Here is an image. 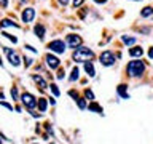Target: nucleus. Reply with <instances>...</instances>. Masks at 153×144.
Segmentation results:
<instances>
[{
  "label": "nucleus",
  "instance_id": "obj_1",
  "mask_svg": "<svg viewBox=\"0 0 153 144\" xmlns=\"http://www.w3.org/2000/svg\"><path fill=\"white\" fill-rule=\"evenodd\" d=\"M126 72H128L129 77H140L143 72H145V62L140 61V59L131 61L126 67Z\"/></svg>",
  "mask_w": 153,
  "mask_h": 144
},
{
  "label": "nucleus",
  "instance_id": "obj_2",
  "mask_svg": "<svg viewBox=\"0 0 153 144\" xmlns=\"http://www.w3.org/2000/svg\"><path fill=\"white\" fill-rule=\"evenodd\" d=\"M93 58H94V53L86 46H78L74 51V59L76 62H86V61L93 59Z\"/></svg>",
  "mask_w": 153,
  "mask_h": 144
},
{
  "label": "nucleus",
  "instance_id": "obj_3",
  "mask_svg": "<svg viewBox=\"0 0 153 144\" xmlns=\"http://www.w3.org/2000/svg\"><path fill=\"white\" fill-rule=\"evenodd\" d=\"M99 62L102 66H105V67L113 66L115 64V55H113V51H110V50L102 51V53H100V56H99Z\"/></svg>",
  "mask_w": 153,
  "mask_h": 144
},
{
  "label": "nucleus",
  "instance_id": "obj_4",
  "mask_svg": "<svg viewBox=\"0 0 153 144\" xmlns=\"http://www.w3.org/2000/svg\"><path fill=\"white\" fill-rule=\"evenodd\" d=\"M65 46H67V43L64 40H59V38H56V40L48 43V50L54 51V53H57V55H62V53L65 51Z\"/></svg>",
  "mask_w": 153,
  "mask_h": 144
},
{
  "label": "nucleus",
  "instance_id": "obj_5",
  "mask_svg": "<svg viewBox=\"0 0 153 144\" xmlns=\"http://www.w3.org/2000/svg\"><path fill=\"white\" fill-rule=\"evenodd\" d=\"M21 101H22V104L26 106L27 109H33L37 106V99L33 98L30 93H22L21 94Z\"/></svg>",
  "mask_w": 153,
  "mask_h": 144
},
{
  "label": "nucleus",
  "instance_id": "obj_6",
  "mask_svg": "<svg viewBox=\"0 0 153 144\" xmlns=\"http://www.w3.org/2000/svg\"><path fill=\"white\" fill-rule=\"evenodd\" d=\"M65 43L70 48H78L81 45V37L76 35V34H69V35L65 37Z\"/></svg>",
  "mask_w": 153,
  "mask_h": 144
},
{
  "label": "nucleus",
  "instance_id": "obj_7",
  "mask_svg": "<svg viewBox=\"0 0 153 144\" xmlns=\"http://www.w3.org/2000/svg\"><path fill=\"white\" fill-rule=\"evenodd\" d=\"M3 50H5V53H7V56H8V59H10V64L11 66H19V62H21V58H19L16 53H14L11 48H8V46H3Z\"/></svg>",
  "mask_w": 153,
  "mask_h": 144
},
{
  "label": "nucleus",
  "instance_id": "obj_8",
  "mask_svg": "<svg viewBox=\"0 0 153 144\" xmlns=\"http://www.w3.org/2000/svg\"><path fill=\"white\" fill-rule=\"evenodd\" d=\"M21 18H22V22H32L33 21V18H35V10L33 8H26V10H22V14H21Z\"/></svg>",
  "mask_w": 153,
  "mask_h": 144
},
{
  "label": "nucleus",
  "instance_id": "obj_9",
  "mask_svg": "<svg viewBox=\"0 0 153 144\" xmlns=\"http://www.w3.org/2000/svg\"><path fill=\"white\" fill-rule=\"evenodd\" d=\"M46 64H48V67H50V69H57V67L61 66V61H59V58H56V56H53V55H46Z\"/></svg>",
  "mask_w": 153,
  "mask_h": 144
},
{
  "label": "nucleus",
  "instance_id": "obj_10",
  "mask_svg": "<svg viewBox=\"0 0 153 144\" xmlns=\"http://www.w3.org/2000/svg\"><path fill=\"white\" fill-rule=\"evenodd\" d=\"M32 79H33V82H35V83L40 86L42 90H45V88H48V83L45 82V79H43V77H40V75H32Z\"/></svg>",
  "mask_w": 153,
  "mask_h": 144
},
{
  "label": "nucleus",
  "instance_id": "obj_11",
  "mask_svg": "<svg viewBox=\"0 0 153 144\" xmlns=\"http://www.w3.org/2000/svg\"><path fill=\"white\" fill-rule=\"evenodd\" d=\"M33 32H35V35L42 40V38L45 37V26H43V24H37V26L33 27Z\"/></svg>",
  "mask_w": 153,
  "mask_h": 144
},
{
  "label": "nucleus",
  "instance_id": "obj_12",
  "mask_svg": "<svg viewBox=\"0 0 153 144\" xmlns=\"http://www.w3.org/2000/svg\"><path fill=\"white\" fill-rule=\"evenodd\" d=\"M88 109L91 110V112H96V114H102V112H104L102 107H100V106L96 103V101H91L89 106H88Z\"/></svg>",
  "mask_w": 153,
  "mask_h": 144
},
{
  "label": "nucleus",
  "instance_id": "obj_13",
  "mask_svg": "<svg viewBox=\"0 0 153 144\" xmlns=\"http://www.w3.org/2000/svg\"><path fill=\"white\" fill-rule=\"evenodd\" d=\"M117 91H118V94L121 96L123 99H129V93H128V90H126V85H118V88H117Z\"/></svg>",
  "mask_w": 153,
  "mask_h": 144
},
{
  "label": "nucleus",
  "instance_id": "obj_14",
  "mask_svg": "<svg viewBox=\"0 0 153 144\" xmlns=\"http://www.w3.org/2000/svg\"><path fill=\"white\" fill-rule=\"evenodd\" d=\"M85 70H86V74H88V77H94L96 75V70H94V66H93V62H88L86 61L85 62Z\"/></svg>",
  "mask_w": 153,
  "mask_h": 144
},
{
  "label": "nucleus",
  "instance_id": "obj_15",
  "mask_svg": "<svg viewBox=\"0 0 153 144\" xmlns=\"http://www.w3.org/2000/svg\"><path fill=\"white\" fill-rule=\"evenodd\" d=\"M129 55H131L132 58H140L143 55V50L140 46H132L131 50H129Z\"/></svg>",
  "mask_w": 153,
  "mask_h": 144
},
{
  "label": "nucleus",
  "instance_id": "obj_16",
  "mask_svg": "<svg viewBox=\"0 0 153 144\" xmlns=\"http://www.w3.org/2000/svg\"><path fill=\"white\" fill-rule=\"evenodd\" d=\"M140 16L142 18H148V16H153V7H145L140 11Z\"/></svg>",
  "mask_w": 153,
  "mask_h": 144
},
{
  "label": "nucleus",
  "instance_id": "obj_17",
  "mask_svg": "<svg viewBox=\"0 0 153 144\" xmlns=\"http://www.w3.org/2000/svg\"><path fill=\"white\" fill-rule=\"evenodd\" d=\"M11 26H13V27H19L16 22L11 21V19H3V21L0 22V27H11Z\"/></svg>",
  "mask_w": 153,
  "mask_h": 144
},
{
  "label": "nucleus",
  "instance_id": "obj_18",
  "mask_svg": "<svg viewBox=\"0 0 153 144\" xmlns=\"http://www.w3.org/2000/svg\"><path fill=\"white\" fill-rule=\"evenodd\" d=\"M78 77H80V69H78V67H74V69H72V75L69 77V80L75 82V80H78Z\"/></svg>",
  "mask_w": 153,
  "mask_h": 144
},
{
  "label": "nucleus",
  "instance_id": "obj_19",
  "mask_svg": "<svg viewBox=\"0 0 153 144\" xmlns=\"http://www.w3.org/2000/svg\"><path fill=\"white\" fill-rule=\"evenodd\" d=\"M37 106H38V109H40L42 112H45V110H46V107H48V103H46V99L40 98V99L37 101Z\"/></svg>",
  "mask_w": 153,
  "mask_h": 144
},
{
  "label": "nucleus",
  "instance_id": "obj_20",
  "mask_svg": "<svg viewBox=\"0 0 153 144\" xmlns=\"http://www.w3.org/2000/svg\"><path fill=\"white\" fill-rule=\"evenodd\" d=\"M121 40H123V43L124 45H134V43H136V38L134 37H121Z\"/></svg>",
  "mask_w": 153,
  "mask_h": 144
},
{
  "label": "nucleus",
  "instance_id": "obj_21",
  "mask_svg": "<svg viewBox=\"0 0 153 144\" xmlns=\"http://www.w3.org/2000/svg\"><path fill=\"white\" fill-rule=\"evenodd\" d=\"M75 103L78 104V107H80L81 110L88 107V106H86V101H85V98H76V99H75Z\"/></svg>",
  "mask_w": 153,
  "mask_h": 144
},
{
  "label": "nucleus",
  "instance_id": "obj_22",
  "mask_svg": "<svg viewBox=\"0 0 153 144\" xmlns=\"http://www.w3.org/2000/svg\"><path fill=\"white\" fill-rule=\"evenodd\" d=\"M85 96H86V99H89V101H94V93H93L91 90H88V88L85 90Z\"/></svg>",
  "mask_w": 153,
  "mask_h": 144
},
{
  "label": "nucleus",
  "instance_id": "obj_23",
  "mask_svg": "<svg viewBox=\"0 0 153 144\" xmlns=\"http://www.w3.org/2000/svg\"><path fill=\"white\" fill-rule=\"evenodd\" d=\"M10 93H11V98H13V101H16V99L19 98V96H18V88H16V86H13Z\"/></svg>",
  "mask_w": 153,
  "mask_h": 144
},
{
  "label": "nucleus",
  "instance_id": "obj_24",
  "mask_svg": "<svg viewBox=\"0 0 153 144\" xmlns=\"http://www.w3.org/2000/svg\"><path fill=\"white\" fill-rule=\"evenodd\" d=\"M50 88H51V91H53V94H54V96H59V88H57V85L51 83V85H50Z\"/></svg>",
  "mask_w": 153,
  "mask_h": 144
},
{
  "label": "nucleus",
  "instance_id": "obj_25",
  "mask_svg": "<svg viewBox=\"0 0 153 144\" xmlns=\"http://www.w3.org/2000/svg\"><path fill=\"white\" fill-rule=\"evenodd\" d=\"M3 35L8 38V40H11L13 43H18V38L16 37H13V35H10V34H7V32H3Z\"/></svg>",
  "mask_w": 153,
  "mask_h": 144
},
{
  "label": "nucleus",
  "instance_id": "obj_26",
  "mask_svg": "<svg viewBox=\"0 0 153 144\" xmlns=\"http://www.w3.org/2000/svg\"><path fill=\"white\" fill-rule=\"evenodd\" d=\"M22 61H24V66H26V67H29V66L32 64V59H30V58H27V56H24Z\"/></svg>",
  "mask_w": 153,
  "mask_h": 144
},
{
  "label": "nucleus",
  "instance_id": "obj_27",
  "mask_svg": "<svg viewBox=\"0 0 153 144\" xmlns=\"http://www.w3.org/2000/svg\"><path fill=\"white\" fill-rule=\"evenodd\" d=\"M0 104H2L3 107H7L8 110H13V106H11V104H8V103H5V101H2V103H0Z\"/></svg>",
  "mask_w": 153,
  "mask_h": 144
},
{
  "label": "nucleus",
  "instance_id": "obj_28",
  "mask_svg": "<svg viewBox=\"0 0 153 144\" xmlns=\"http://www.w3.org/2000/svg\"><path fill=\"white\" fill-rule=\"evenodd\" d=\"M83 2H85V0H74V8H78Z\"/></svg>",
  "mask_w": 153,
  "mask_h": 144
},
{
  "label": "nucleus",
  "instance_id": "obj_29",
  "mask_svg": "<svg viewBox=\"0 0 153 144\" xmlns=\"http://www.w3.org/2000/svg\"><path fill=\"white\" fill-rule=\"evenodd\" d=\"M57 79H59V80H62V79H64V70H59V72H57Z\"/></svg>",
  "mask_w": 153,
  "mask_h": 144
},
{
  "label": "nucleus",
  "instance_id": "obj_30",
  "mask_svg": "<svg viewBox=\"0 0 153 144\" xmlns=\"http://www.w3.org/2000/svg\"><path fill=\"white\" fill-rule=\"evenodd\" d=\"M24 48H27V50H30L32 53H37V50H35V48H33L32 45H26V46H24Z\"/></svg>",
  "mask_w": 153,
  "mask_h": 144
},
{
  "label": "nucleus",
  "instance_id": "obj_31",
  "mask_svg": "<svg viewBox=\"0 0 153 144\" xmlns=\"http://www.w3.org/2000/svg\"><path fill=\"white\" fill-rule=\"evenodd\" d=\"M0 5H2L3 8H7V5H8V0H0Z\"/></svg>",
  "mask_w": 153,
  "mask_h": 144
},
{
  "label": "nucleus",
  "instance_id": "obj_32",
  "mask_svg": "<svg viewBox=\"0 0 153 144\" xmlns=\"http://www.w3.org/2000/svg\"><path fill=\"white\" fill-rule=\"evenodd\" d=\"M59 3H61V5H64V7H65V5L69 3V0H59Z\"/></svg>",
  "mask_w": 153,
  "mask_h": 144
},
{
  "label": "nucleus",
  "instance_id": "obj_33",
  "mask_svg": "<svg viewBox=\"0 0 153 144\" xmlns=\"http://www.w3.org/2000/svg\"><path fill=\"white\" fill-rule=\"evenodd\" d=\"M148 58H153V46L150 48V51H148Z\"/></svg>",
  "mask_w": 153,
  "mask_h": 144
},
{
  "label": "nucleus",
  "instance_id": "obj_34",
  "mask_svg": "<svg viewBox=\"0 0 153 144\" xmlns=\"http://www.w3.org/2000/svg\"><path fill=\"white\" fill-rule=\"evenodd\" d=\"M94 2H96V3H105L107 0H94Z\"/></svg>",
  "mask_w": 153,
  "mask_h": 144
},
{
  "label": "nucleus",
  "instance_id": "obj_35",
  "mask_svg": "<svg viewBox=\"0 0 153 144\" xmlns=\"http://www.w3.org/2000/svg\"><path fill=\"white\" fill-rule=\"evenodd\" d=\"M0 99H3V93H2V91H0Z\"/></svg>",
  "mask_w": 153,
  "mask_h": 144
},
{
  "label": "nucleus",
  "instance_id": "obj_36",
  "mask_svg": "<svg viewBox=\"0 0 153 144\" xmlns=\"http://www.w3.org/2000/svg\"><path fill=\"white\" fill-rule=\"evenodd\" d=\"M3 64V62H2V58H0V66H2Z\"/></svg>",
  "mask_w": 153,
  "mask_h": 144
},
{
  "label": "nucleus",
  "instance_id": "obj_37",
  "mask_svg": "<svg viewBox=\"0 0 153 144\" xmlns=\"http://www.w3.org/2000/svg\"><path fill=\"white\" fill-rule=\"evenodd\" d=\"M21 2H27V0H21Z\"/></svg>",
  "mask_w": 153,
  "mask_h": 144
},
{
  "label": "nucleus",
  "instance_id": "obj_38",
  "mask_svg": "<svg viewBox=\"0 0 153 144\" xmlns=\"http://www.w3.org/2000/svg\"><path fill=\"white\" fill-rule=\"evenodd\" d=\"M0 142H2V139H0Z\"/></svg>",
  "mask_w": 153,
  "mask_h": 144
}]
</instances>
